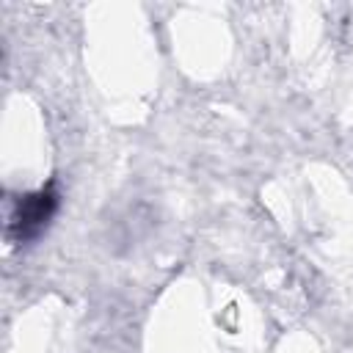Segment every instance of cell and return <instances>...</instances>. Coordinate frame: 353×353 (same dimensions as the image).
I'll return each mask as SVG.
<instances>
[{
    "label": "cell",
    "mask_w": 353,
    "mask_h": 353,
    "mask_svg": "<svg viewBox=\"0 0 353 353\" xmlns=\"http://www.w3.org/2000/svg\"><path fill=\"white\" fill-rule=\"evenodd\" d=\"M58 210V190L55 182L19 196L11 207H8V221H6V234L11 243L22 245L33 237H39L44 232V226L50 223V218Z\"/></svg>",
    "instance_id": "obj_1"
}]
</instances>
